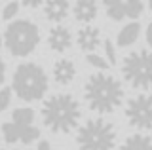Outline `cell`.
I'll return each mask as SVG.
<instances>
[{
	"label": "cell",
	"instance_id": "obj_8",
	"mask_svg": "<svg viewBox=\"0 0 152 150\" xmlns=\"http://www.w3.org/2000/svg\"><path fill=\"white\" fill-rule=\"evenodd\" d=\"M2 137L8 144H13V143H23V144H31L38 141L40 137V129L36 125H19L15 122H6L2 124Z\"/></svg>",
	"mask_w": 152,
	"mask_h": 150
},
{
	"label": "cell",
	"instance_id": "obj_21",
	"mask_svg": "<svg viewBox=\"0 0 152 150\" xmlns=\"http://www.w3.org/2000/svg\"><path fill=\"white\" fill-rule=\"evenodd\" d=\"M17 12H19V4L17 2H8L2 10V17L4 19H12V17L17 15Z\"/></svg>",
	"mask_w": 152,
	"mask_h": 150
},
{
	"label": "cell",
	"instance_id": "obj_18",
	"mask_svg": "<svg viewBox=\"0 0 152 150\" xmlns=\"http://www.w3.org/2000/svg\"><path fill=\"white\" fill-rule=\"evenodd\" d=\"M145 10V4L141 0H126V17L129 19H137Z\"/></svg>",
	"mask_w": 152,
	"mask_h": 150
},
{
	"label": "cell",
	"instance_id": "obj_15",
	"mask_svg": "<svg viewBox=\"0 0 152 150\" xmlns=\"http://www.w3.org/2000/svg\"><path fill=\"white\" fill-rule=\"evenodd\" d=\"M118 150H152V137L142 133H133L124 141Z\"/></svg>",
	"mask_w": 152,
	"mask_h": 150
},
{
	"label": "cell",
	"instance_id": "obj_2",
	"mask_svg": "<svg viewBox=\"0 0 152 150\" xmlns=\"http://www.w3.org/2000/svg\"><path fill=\"white\" fill-rule=\"evenodd\" d=\"M42 122L53 133H70L80 122V103L70 93H55L42 105Z\"/></svg>",
	"mask_w": 152,
	"mask_h": 150
},
{
	"label": "cell",
	"instance_id": "obj_14",
	"mask_svg": "<svg viewBox=\"0 0 152 150\" xmlns=\"http://www.w3.org/2000/svg\"><path fill=\"white\" fill-rule=\"evenodd\" d=\"M139 31H141V25L137 21H131L127 23L124 29L118 32L116 36V46L118 48H127V46L135 44L137 38H139Z\"/></svg>",
	"mask_w": 152,
	"mask_h": 150
},
{
	"label": "cell",
	"instance_id": "obj_25",
	"mask_svg": "<svg viewBox=\"0 0 152 150\" xmlns=\"http://www.w3.org/2000/svg\"><path fill=\"white\" fill-rule=\"evenodd\" d=\"M146 44L152 50V23H148V27H146Z\"/></svg>",
	"mask_w": 152,
	"mask_h": 150
},
{
	"label": "cell",
	"instance_id": "obj_11",
	"mask_svg": "<svg viewBox=\"0 0 152 150\" xmlns=\"http://www.w3.org/2000/svg\"><path fill=\"white\" fill-rule=\"evenodd\" d=\"M51 74H53L55 84H59V86H69V84L76 78V67H74V63L70 59H65V57L57 59L53 63Z\"/></svg>",
	"mask_w": 152,
	"mask_h": 150
},
{
	"label": "cell",
	"instance_id": "obj_17",
	"mask_svg": "<svg viewBox=\"0 0 152 150\" xmlns=\"http://www.w3.org/2000/svg\"><path fill=\"white\" fill-rule=\"evenodd\" d=\"M12 122H15L19 125H34V110L28 108V106H21V108H15L12 114Z\"/></svg>",
	"mask_w": 152,
	"mask_h": 150
},
{
	"label": "cell",
	"instance_id": "obj_10",
	"mask_svg": "<svg viewBox=\"0 0 152 150\" xmlns=\"http://www.w3.org/2000/svg\"><path fill=\"white\" fill-rule=\"evenodd\" d=\"M76 44H78V48L82 51H86V55L93 53L99 48V44H101V32H99L97 27L86 25L76 34Z\"/></svg>",
	"mask_w": 152,
	"mask_h": 150
},
{
	"label": "cell",
	"instance_id": "obj_19",
	"mask_svg": "<svg viewBox=\"0 0 152 150\" xmlns=\"http://www.w3.org/2000/svg\"><path fill=\"white\" fill-rule=\"evenodd\" d=\"M86 63L91 65V67H95V68H99L101 72L110 67V65H108V61L104 59V57H101V55H97V53H88V55H86Z\"/></svg>",
	"mask_w": 152,
	"mask_h": 150
},
{
	"label": "cell",
	"instance_id": "obj_22",
	"mask_svg": "<svg viewBox=\"0 0 152 150\" xmlns=\"http://www.w3.org/2000/svg\"><path fill=\"white\" fill-rule=\"evenodd\" d=\"M10 101H12V90L10 87H2L0 90V112L10 106Z\"/></svg>",
	"mask_w": 152,
	"mask_h": 150
},
{
	"label": "cell",
	"instance_id": "obj_4",
	"mask_svg": "<svg viewBox=\"0 0 152 150\" xmlns=\"http://www.w3.org/2000/svg\"><path fill=\"white\" fill-rule=\"evenodd\" d=\"M116 127L104 118H89L78 127L76 146L78 150H112L116 146Z\"/></svg>",
	"mask_w": 152,
	"mask_h": 150
},
{
	"label": "cell",
	"instance_id": "obj_27",
	"mask_svg": "<svg viewBox=\"0 0 152 150\" xmlns=\"http://www.w3.org/2000/svg\"><path fill=\"white\" fill-rule=\"evenodd\" d=\"M0 150H17V148H0Z\"/></svg>",
	"mask_w": 152,
	"mask_h": 150
},
{
	"label": "cell",
	"instance_id": "obj_7",
	"mask_svg": "<svg viewBox=\"0 0 152 150\" xmlns=\"http://www.w3.org/2000/svg\"><path fill=\"white\" fill-rule=\"evenodd\" d=\"M126 118L131 127L139 131L152 129V95L139 93L131 97L126 105Z\"/></svg>",
	"mask_w": 152,
	"mask_h": 150
},
{
	"label": "cell",
	"instance_id": "obj_29",
	"mask_svg": "<svg viewBox=\"0 0 152 150\" xmlns=\"http://www.w3.org/2000/svg\"><path fill=\"white\" fill-rule=\"evenodd\" d=\"M0 44H2V36H0Z\"/></svg>",
	"mask_w": 152,
	"mask_h": 150
},
{
	"label": "cell",
	"instance_id": "obj_26",
	"mask_svg": "<svg viewBox=\"0 0 152 150\" xmlns=\"http://www.w3.org/2000/svg\"><path fill=\"white\" fill-rule=\"evenodd\" d=\"M23 6L25 8H38V6H44V4L42 2H31V0H28V2H23Z\"/></svg>",
	"mask_w": 152,
	"mask_h": 150
},
{
	"label": "cell",
	"instance_id": "obj_28",
	"mask_svg": "<svg viewBox=\"0 0 152 150\" xmlns=\"http://www.w3.org/2000/svg\"><path fill=\"white\" fill-rule=\"evenodd\" d=\"M148 8H150V10H152V0H150V2H148Z\"/></svg>",
	"mask_w": 152,
	"mask_h": 150
},
{
	"label": "cell",
	"instance_id": "obj_12",
	"mask_svg": "<svg viewBox=\"0 0 152 150\" xmlns=\"http://www.w3.org/2000/svg\"><path fill=\"white\" fill-rule=\"evenodd\" d=\"M42 10H44V17L48 21L61 23L69 15L70 4L66 2V0H48L44 6H42Z\"/></svg>",
	"mask_w": 152,
	"mask_h": 150
},
{
	"label": "cell",
	"instance_id": "obj_20",
	"mask_svg": "<svg viewBox=\"0 0 152 150\" xmlns=\"http://www.w3.org/2000/svg\"><path fill=\"white\" fill-rule=\"evenodd\" d=\"M103 48H104V55H107L108 65H116V46L112 44L110 38L103 40Z\"/></svg>",
	"mask_w": 152,
	"mask_h": 150
},
{
	"label": "cell",
	"instance_id": "obj_3",
	"mask_svg": "<svg viewBox=\"0 0 152 150\" xmlns=\"http://www.w3.org/2000/svg\"><path fill=\"white\" fill-rule=\"evenodd\" d=\"M48 86V74L38 63H21L12 78V91L27 103L40 101L46 95Z\"/></svg>",
	"mask_w": 152,
	"mask_h": 150
},
{
	"label": "cell",
	"instance_id": "obj_13",
	"mask_svg": "<svg viewBox=\"0 0 152 150\" xmlns=\"http://www.w3.org/2000/svg\"><path fill=\"white\" fill-rule=\"evenodd\" d=\"M97 12H99V6L97 2L93 0H78L74 2L72 6V13H74V19L80 21V23H89L97 17Z\"/></svg>",
	"mask_w": 152,
	"mask_h": 150
},
{
	"label": "cell",
	"instance_id": "obj_16",
	"mask_svg": "<svg viewBox=\"0 0 152 150\" xmlns=\"http://www.w3.org/2000/svg\"><path fill=\"white\" fill-rule=\"evenodd\" d=\"M104 10L112 21H122L126 17V2L122 0H104Z\"/></svg>",
	"mask_w": 152,
	"mask_h": 150
},
{
	"label": "cell",
	"instance_id": "obj_5",
	"mask_svg": "<svg viewBox=\"0 0 152 150\" xmlns=\"http://www.w3.org/2000/svg\"><path fill=\"white\" fill-rule=\"evenodd\" d=\"M40 31L31 19H15L4 31V46L15 57H27L36 50Z\"/></svg>",
	"mask_w": 152,
	"mask_h": 150
},
{
	"label": "cell",
	"instance_id": "obj_9",
	"mask_svg": "<svg viewBox=\"0 0 152 150\" xmlns=\"http://www.w3.org/2000/svg\"><path fill=\"white\" fill-rule=\"evenodd\" d=\"M48 46H50L51 51L63 53V51H66L72 46V32L63 25L51 27L50 32H48Z\"/></svg>",
	"mask_w": 152,
	"mask_h": 150
},
{
	"label": "cell",
	"instance_id": "obj_6",
	"mask_svg": "<svg viewBox=\"0 0 152 150\" xmlns=\"http://www.w3.org/2000/svg\"><path fill=\"white\" fill-rule=\"evenodd\" d=\"M124 80L135 90L152 87V50H137L127 53L122 61Z\"/></svg>",
	"mask_w": 152,
	"mask_h": 150
},
{
	"label": "cell",
	"instance_id": "obj_23",
	"mask_svg": "<svg viewBox=\"0 0 152 150\" xmlns=\"http://www.w3.org/2000/svg\"><path fill=\"white\" fill-rule=\"evenodd\" d=\"M31 150H55V148H51V144L48 143V141H40V143L36 144V148H31Z\"/></svg>",
	"mask_w": 152,
	"mask_h": 150
},
{
	"label": "cell",
	"instance_id": "obj_1",
	"mask_svg": "<svg viewBox=\"0 0 152 150\" xmlns=\"http://www.w3.org/2000/svg\"><path fill=\"white\" fill-rule=\"evenodd\" d=\"M84 99L89 110L99 114H110L124 101L122 82L112 74L93 72L84 84Z\"/></svg>",
	"mask_w": 152,
	"mask_h": 150
},
{
	"label": "cell",
	"instance_id": "obj_24",
	"mask_svg": "<svg viewBox=\"0 0 152 150\" xmlns=\"http://www.w3.org/2000/svg\"><path fill=\"white\" fill-rule=\"evenodd\" d=\"M4 78H6V63H4V59L0 57V86L4 84Z\"/></svg>",
	"mask_w": 152,
	"mask_h": 150
}]
</instances>
